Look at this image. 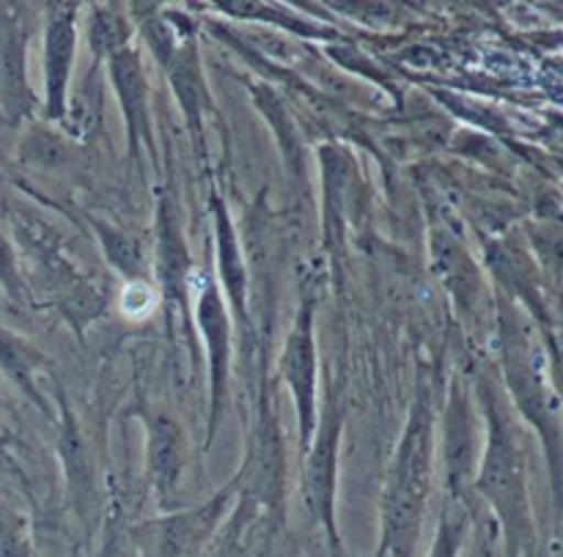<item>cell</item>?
Masks as SVG:
<instances>
[{"mask_svg": "<svg viewBox=\"0 0 563 557\" xmlns=\"http://www.w3.org/2000/svg\"><path fill=\"white\" fill-rule=\"evenodd\" d=\"M500 338H504V368L506 382H509L511 393H515L517 406L526 412L531 423L542 432V437L550 443V459L555 467V445H559V417L550 406V396L544 390L542 374H537L531 355H528V344L520 333V324L515 322L509 311L500 319Z\"/></svg>", "mask_w": 563, "mask_h": 557, "instance_id": "5b68a950", "label": "cell"}, {"mask_svg": "<svg viewBox=\"0 0 563 557\" xmlns=\"http://www.w3.org/2000/svg\"><path fill=\"white\" fill-rule=\"evenodd\" d=\"M77 5H49L44 33V77H47V115L53 121L66 113V86L75 60Z\"/></svg>", "mask_w": 563, "mask_h": 557, "instance_id": "30bf717a", "label": "cell"}, {"mask_svg": "<svg viewBox=\"0 0 563 557\" xmlns=\"http://www.w3.org/2000/svg\"><path fill=\"white\" fill-rule=\"evenodd\" d=\"M196 319L198 330L203 335L209 357V393H212V404H209V432L207 439L212 443L218 434L220 421H223L225 410V393H229V366H231V319L225 311L223 294L218 286L201 275L198 278V297H196Z\"/></svg>", "mask_w": 563, "mask_h": 557, "instance_id": "52a82bcc", "label": "cell"}, {"mask_svg": "<svg viewBox=\"0 0 563 557\" xmlns=\"http://www.w3.org/2000/svg\"><path fill=\"white\" fill-rule=\"evenodd\" d=\"M280 377L289 385L300 417V439L302 445H311L313 428H317V344H313V305L302 302L300 313L295 319L289 338L280 355Z\"/></svg>", "mask_w": 563, "mask_h": 557, "instance_id": "ba28073f", "label": "cell"}, {"mask_svg": "<svg viewBox=\"0 0 563 557\" xmlns=\"http://www.w3.org/2000/svg\"><path fill=\"white\" fill-rule=\"evenodd\" d=\"M484 404H487V450H484L482 472L473 487L489 500L504 525L509 557H520L531 536V516H528V492H526V461H522L520 445H517L511 423L504 406L495 401L489 388H484Z\"/></svg>", "mask_w": 563, "mask_h": 557, "instance_id": "7a4b0ae2", "label": "cell"}, {"mask_svg": "<svg viewBox=\"0 0 563 557\" xmlns=\"http://www.w3.org/2000/svg\"><path fill=\"white\" fill-rule=\"evenodd\" d=\"M212 214H214V239H218V264L220 280L229 302L234 305V313L242 324H247V272L242 261L240 245H236V231L229 218V209L220 201V196H212Z\"/></svg>", "mask_w": 563, "mask_h": 557, "instance_id": "4fadbf2b", "label": "cell"}, {"mask_svg": "<svg viewBox=\"0 0 563 557\" xmlns=\"http://www.w3.org/2000/svg\"><path fill=\"white\" fill-rule=\"evenodd\" d=\"M434 258H438V267L443 272V278L449 280L451 291L456 294V300L465 305L467 297H473L478 291V275L476 267L471 264V258L465 256L456 239L451 236H434Z\"/></svg>", "mask_w": 563, "mask_h": 557, "instance_id": "9a60e30c", "label": "cell"}, {"mask_svg": "<svg viewBox=\"0 0 563 557\" xmlns=\"http://www.w3.org/2000/svg\"><path fill=\"white\" fill-rule=\"evenodd\" d=\"M322 421H317L311 445H308V470H306V500L313 520L328 531L330 544L341 553L339 527H335V472H339V445L341 428H344V410H341L339 393L328 396L322 410Z\"/></svg>", "mask_w": 563, "mask_h": 557, "instance_id": "3957f363", "label": "cell"}, {"mask_svg": "<svg viewBox=\"0 0 563 557\" xmlns=\"http://www.w3.org/2000/svg\"><path fill=\"white\" fill-rule=\"evenodd\" d=\"M465 527H467L465 516H454V520H451L449 511H443L438 525V536H434V544H432V555L429 557H460Z\"/></svg>", "mask_w": 563, "mask_h": 557, "instance_id": "ac0fdd59", "label": "cell"}, {"mask_svg": "<svg viewBox=\"0 0 563 557\" xmlns=\"http://www.w3.org/2000/svg\"><path fill=\"white\" fill-rule=\"evenodd\" d=\"M99 557H132L130 536H126V531L119 525L115 516H110L108 527H104V542Z\"/></svg>", "mask_w": 563, "mask_h": 557, "instance_id": "d6986e66", "label": "cell"}, {"mask_svg": "<svg viewBox=\"0 0 563 557\" xmlns=\"http://www.w3.org/2000/svg\"><path fill=\"white\" fill-rule=\"evenodd\" d=\"M143 31L148 36V47L157 55L170 86H174V93L179 99L181 110H185L187 124H190V132L196 135L198 148H203V113H207L212 102H209L207 86H203L201 60H198L196 44L174 42L163 20H148V25H143Z\"/></svg>", "mask_w": 563, "mask_h": 557, "instance_id": "8992f818", "label": "cell"}, {"mask_svg": "<svg viewBox=\"0 0 563 557\" xmlns=\"http://www.w3.org/2000/svg\"><path fill=\"white\" fill-rule=\"evenodd\" d=\"M236 483H240V476L225 483L207 503L196 505V509L176 511V514H168L163 520H154L148 525H143L141 533H137V553H141V557L196 555L212 538V533L218 531Z\"/></svg>", "mask_w": 563, "mask_h": 557, "instance_id": "277c9868", "label": "cell"}, {"mask_svg": "<svg viewBox=\"0 0 563 557\" xmlns=\"http://www.w3.org/2000/svg\"><path fill=\"white\" fill-rule=\"evenodd\" d=\"M91 47L104 58H110L115 49L126 47V25L121 22V16H115L113 9H99V5L93 9Z\"/></svg>", "mask_w": 563, "mask_h": 557, "instance_id": "e0dca14e", "label": "cell"}, {"mask_svg": "<svg viewBox=\"0 0 563 557\" xmlns=\"http://www.w3.org/2000/svg\"><path fill=\"white\" fill-rule=\"evenodd\" d=\"M91 223L97 225V234H99V239H102L110 264H113L115 269H121V272H124V278H141L143 256H141V247H137V242L130 239L124 231L102 223V220H91Z\"/></svg>", "mask_w": 563, "mask_h": 557, "instance_id": "2e32d148", "label": "cell"}, {"mask_svg": "<svg viewBox=\"0 0 563 557\" xmlns=\"http://www.w3.org/2000/svg\"><path fill=\"white\" fill-rule=\"evenodd\" d=\"M427 393H418L410 410L405 437L394 459L383 505V542L379 557H412L421 536L427 500L432 492L434 421Z\"/></svg>", "mask_w": 563, "mask_h": 557, "instance_id": "6da1fadb", "label": "cell"}, {"mask_svg": "<svg viewBox=\"0 0 563 557\" xmlns=\"http://www.w3.org/2000/svg\"><path fill=\"white\" fill-rule=\"evenodd\" d=\"M445 456H449V487L456 498L473 478V470H476L471 404H467L462 388L451 390L449 412H445Z\"/></svg>", "mask_w": 563, "mask_h": 557, "instance_id": "5bb4252c", "label": "cell"}, {"mask_svg": "<svg viewBox=\"0 0 563 557\" xmlns=\"http://www.w3.org/2000/svg\"><path fill=\"white\" fill-rule=\"evenodd\" d=\"M148 478L159 500H168L179 487L187 465V445L179 423L170 415L148 417Z\"/></svg>", "mask_w": 563, "mask_h": 557, "instance_id": "7c38bea8", "label": "cell"}, {"mask_svg": "<svg viewBox=\"0 0 563 557\" xmlns=\"http://www.w3.org/2000/svg\"><path fill=\"white\" fill-rule=\"evenodd\" d=\"M190 250H187L185 231H181L179 212H176L170 196L159 198L157 209V275L159 289L168 302V319L181 316L190 322Z\"/></svg>", "mask_w": 563, "mask_h": 557, "instance_id": "9c48e42d", "label": "cell"}, {"mask_svg": "<svg viewBox=\"0 0 563 557\" xmlns=\"http://www.w3.org/2000/svg\"><path fill=\"white\" fill-rule=\"evenodd\" d=\"M110 77H113L115 93L121 99L126 121V141H130V154L137 157L141 152V141L152 148V130H148V113H146V77H143L141 55L132 47L115 49L108 58Z\"/></svg>", "mask_w": 563, "mask_h": 557, "instance_id": "8fae6325", "label": "cell"}]
</instances>
